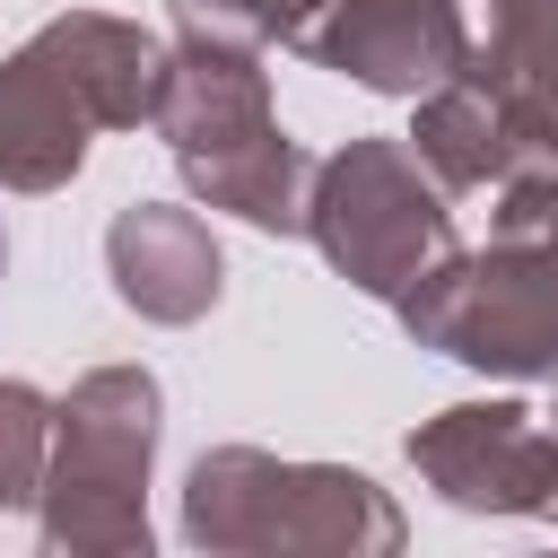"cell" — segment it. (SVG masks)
Masks as SVG:
<instances>
[{
  "label": "cell",
  "mask_w": 558,
  "mask_h": 558,
  "mask_svg": "<svg viewBox=\"0 0 558 558\" xmlns=\"http://www.w3.org/2000/svg\"><path fill=\"white\" fill-rule=\"evenodd\" d=\"M288 52H305L314 70H340L375 96H427L453 70L445 0H296Z\"/></svg>",
  "instance_id": "7"
},
{
  "label": "cell",
  "mask_w": 558,
  "mask_h": 558,
  "mask_svg": "<svg viewBox=\"0 0 558 558\" xmlns=\"http://www.w3.org/2000/svg\"><path fill=\"white\" fill-rule=\"evenodd\" d=\"M0 262H9V235H0Z\"/></svg>",
  "instance_id": "18"
},
{
  "label": "cell",
  "mask_w": 558,
  "mask_h": 558,
  "mask_svg": "<svg viewBox=\"0 0 558 558\" xmlns=\"http://www.w3.org/2000/svg\"><path fill=\"white\" fill-rule=\"evenodd\" d=\"M453 192L418 166L410 140H340L331 157H314V192H305V235L323 244V262L366 288V296H401L418 288L445 253H453Z\"/></svg>",
  "instance_id": "3"
},
{
  "label": "cell",
  "mask_w": 558,
  "mask_h": 558,
  "mask_svg": "<svg viewBox=\"0 0 558 558\" xmlns=\"http://www.w3.org/2000/svg\"><path fill=\"white\" fill-rule=\"evenodd\" d=\"M87 140H96L87 96L52 61V44L26 35L0 61V192H61L87 166Z\"/></svg>",
  "instance_id": "10"
},
{
  "label": "cell",
  "mask_w": 558,
  "mask_h": 558,
  "mask_svg": "<svg viewBox=\"0 0 558 558\" xmlns=\"http://www.w3.org/2000/svg\"><path fill=\"white\" fill-rule=\"evenodd\" d=\"M157 427H166V392L148 366H87L52 401V462L35 497L52 558H148Z\"/></svg>",
  "instance_id": "2"
},
{
  "label": "cell",
  "mask_w": 558,
  "mask_h": 558,
  "mask_svg": "<svg viewBox=\"0 0 558 558\" xmlns=\"http://www.w3.org/2000/svg\"><path fill=\"white\" fill-rule=\"evenodd\" d=\"M549 523H558V514H549Z\"/></svg>",
  "instance_id": "19"
},
{
  "label": "cell",
  "mask_w": 558,
  "mask_h": 558,
  "mask_svg": "<svg viewBox=\"0 0 558 558\" xmlns=\"http://www.w3.org/2000/svg\"><path fill=\"white\" fill-rule=\"evenodd\" d=\"M549 427H558V401H549Z\"/></svg>",
  "instance_id": "17"
},
{
  "label": "cell",
  "mask_w": 558,
  "mask_h": 558,
  "mask_svg": "<svg viewBox=\"0 0 558 558\" xmlns=\"http://www.w3.org/2000/svg\"><path fill=\"white\" fill-rule=\"evenodd\" d=\"M183 541L209 558H392L410 541L401 506L349 462H288L262 445H209L183 471Z\"/></svg>",
  "instance_id": "1"
},
{
  "label": "cell",
  "mask_w": 558,
  "mask_h": 558,
  "mask_svg": "<svg viewBox=\"0 0 558 558\" xmlns=\"http://www.w3.org/2000/svg\"><path fill=\"white\" fill-rule=\"evenodd\" d=\"M44 462H52V392L0 375V514H26L44 497Z\"/></svg>",
  "instance_id": "13"
},
{
  "label": "cell",
  "mask_w": 558,
  "mask_h": 558,
  "mask_svg": "<svg viewBox=\"0 0 558 558\" xmlns=\"http://www.w3.org/2000/svg\"><path fill=\"white\" fill-rule=\"evenodd\" d=\"M183 192L201 209H227L262 235H305V192H314V157L270 122L235 148H209V157H183Z\"/></svg>",
  "instance_id": "12"
},
{
  "label": "cell",
  "mask_w": 558,
  "mask_h": 558,
  "mask_svg": "<svg viewBox=\"0 0 558 558\" xmlns=\"http://www.w3.org/2000/svg\"><path fill=\"white\" fill-rule=\"evenodd\" d=\"M174 35H209V44H288L296 0H166Z\"/></svg>",
  "instance_id": "14"
},
{
  "label": "cell",
  "mask_w": 558,
  "mask_h": 558,
  "mask_svg": "<svg viewBox=\"0 0 558 558\" xmlns=\"http://www.w3.org/2000/svg\"><path fill=\"white\" fill-rule=\"evenodd\" d=\"M52 44V61L70 70V87L87 96L96 131H140L157 113V70H166V44L140 26V17H113V9H70L52 26H35Z\"/></svg>",
  "instance_id": "11"
},
{
  "label": "cell",
  "mask_w": 558,
  "mask_h": 558,
  "mask_svg": "<svg viewBox=\"0 0 558 558\" xmlns=\"http://www.w3.org/2000/svg\"><path fill=\"white\" fill-rule=\"evenodd\" d=\"M514 87H532L549 113H558V0H514V35H506V70ZM488 78V87H497Z\"/></svg>",
  "instance_id": "15"
},
{
  "label": "cell",
  "mask_w": 558,
  "mask_h": 558,
  "mask_svg": "<svg viewBox=\"0 0 558 558\" xmlns=\"http://www.w3.org/2000/svg\"><path fill=\"white\" fill-rule=\"evenodd\" d=\"M105 279H113V296H122L140 323L183 331V323H201V314L218 305L227 253H218V235H209L201 209L131 201V209H113V227H105Z\"/></svg>",
  "instance_id": "8"
},
{
  "label": "cell",
  "mask_w": 558,
  "mask_h": 558,
  "mask_svg": "<svg viewBox=\"0 0 558 558\" xmlns=\"http://www.w3.org/2000/svg\"><path fill=\"white\" fill-rule=\"evenodd\" d=\"M410 471L453 514H558V427L523 401H453L410 427Z\"/></svg>",
  "instance_id": "5"
},
{
  "label": "cell",
  "mask_w": 558,
  "mask_h": 558,
  "mask_svg": "<svg viewBox=\"0 0 558 558\" xmlns=\"http://www.w3.org/2000/svg\"><path fill=\"white\" fill-rule=\"evenodd\" d=\"M270 70L253 44H209V35H174L166 44V70H157V113L148 131L183 157H209V148H235L253 131H270Z\"/></svg>",
  "instance_id": "9"
},
{
  "label": "cell",
  "mask_w": 558,
  "mask_h": 558,
  "mask_svg": "<svg viewBox=\"0 0 558 558\" xmlns=\"http://www.w3.org/2000/svg\"><path fill=\"white\" fill-rule=\"evenodd\" d=\"M401 331L480 375H558V262L488 235L480 253H445L418 288L392 296Z\"/></svg>",
  "instance_id": "4"
},
{
  "label": "cell",
  "mask_w": 558,
  "mask_h": 558,
  "mask_svg": "<svg viewBox=\"0 0 558 558\" xmlns=\"http://www.w3.org/2000/svg\"><path fill=\"white\" fill-rule=\"evenodd\" d=\"M410 105H418L410 148L445 192H497L514 174H558V113L514 78H497V87L436 78Z\"/></svg>",
  "instance_id": "6"
},
{
  "label": "cell",
  "mask_w": 558,
  "mask_h": 558,
  "mask_svg": "<svg viewBox=\"0 0 558 558\" xmlns=\"http://www.w3.org/2000/svg\"><path fill=\"white\" fill-rule=\"evenodd\" d=\"M488 235L532 244V253L558 262V174H514V183H497V218H488Z\"/></svg>",
  "instance_id": "16"
}]
</instances>
